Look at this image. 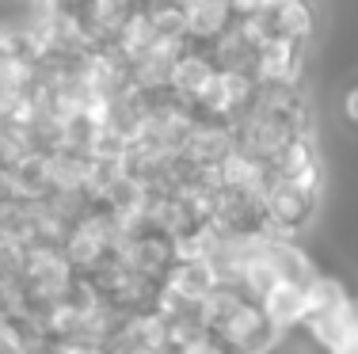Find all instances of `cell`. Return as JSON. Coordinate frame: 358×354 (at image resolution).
<instances>
[{
  "mask_svg": "<svg viewBox=\"0 0 358 354\" xmlns=\"http://www.w3.org/2000/svg\"><path fill=\"white\" fill-rule=\"evenodd\" d=\"M214 77H217V69H214V61H210V54H206V50H199V46H191L176 61L164 96H172L176 103H183V107H191V111H194L199 99L206 96V88H210V80H214Z\"/></svg>",
  "mask_w": 358,
  "mask_h": 354,
  "instance_id": "30bf717a",
  "label": "cell"
},
{
  "mask_svg": "<svg viewBox=\"0 0 358 354\" xmlns=\"http://www.w3.org/2000/svg\"><path fill=\"white\" fill-rule=\"evenodd\" d=\"M259 313L278 335L289 339V335L305 332V320H309V297H305V290H297V286L278 282L275 290L259 301Z\"/></svg>",
  "mask_w": 358,
  "mask_h": 354,
  "instance_id": "7c38bea8",
  "label": "cell"
},
{
  "mask_svg": "<svg viewBox=\"0 0 358 354\" xmlns=\"http://www.w3.org/2000/svg\"><path fill=\"white\" fill-rule=\"evenodd\" d=\"M236 20V8L225 0H191L183 4V38L199 50H210Z\"/></svg>",
  "mask_w": 358,
  "mask_h": 354,
  "instance_id": "8fae6325",
  "label": "cell"
},
{
  "mask_svg": "<svg viewBox=\"0 0 358 354\" xmlns=\"http://www.w3.org/2000/svg\"><path fill=\"white\" fill-rule=\"evenodd\" d=\"M202 309H206V332L214 335L229 354H244L255 339H259L263 327H267L259 305H255L252 297H244L236 286H217Z\"/></svg>",
  "mask_w": 358,
  "mask_h": 354,
  "instance_id": "7a4b0ae2",
  "label": "cell"
},
{
  "mask_svg": "<svg viewBox=\"0 0 358 354\" xmlns=\"http://www.w3.org/2000/svg\"><path fill=\"white\" fill-rule=\"evenodd\" d=\"M255 91H259V84H255L252 77H241V73H217V77L210 80L206 96L199 99L194 115H199L202 122H221V126L233 130V126L252 111Z\"/></svg>",
  "mask_w": 358,
  "mask_h": 354,
  "instance_id": "5b68a950",
  "label": "cell"
},
{
  "mask_svg": "<svg viewBox=\"0 0 358 354\" xmlns=\"http://www.w3.org/2000/svg\"><path fill=\"white\" fill-rule=\"evenodd\" d=\"M320 354H358V324H347Z\"/></svg>",
  "mask_w": 358,
  "mask_h": 354,
  "instance_id": "2e32d148",
  "label": "cell"
},
{
  "mask_svg": "<svg viewBox=\"0 0 358 354\" xmlns=\"http://www.w3.org/2000/svg\"><path fill=\"white\" fill-rule=\"evenodd\" d=\"M324 183H297V179H278L267 172V183L259 191L263 206V233L282 236V240H301L317 225L324 209Z\"/></svg>",
  "mask_w": 358,
  "mask_h": 354,
  "instance_id": "6da1fadb",
  "label": "cell"
},
{
  "mask_svg": "<svg viewBox=\"0 0 358 354\" xmlns=\"http://www.w3.org/2000/svg\"><path fill=\"white\" fill-rule=\"evenodd\" d=\"M115 347H126V351H149V354H168V332H164V320L160 313H134L122 320L118 327V339ZM110 347V351H115Z\"/></svg>",
  "mask_w": 358,
  "mask_h": 354,
  "instance_id": "5bb4252c",
  "label": "cell"
},
{
  "mask_svg": "<svg viewBox=\"0 0 358 354\" xmlns=\"http://www.w3.org/2000/svg\"><path fill=\"white\" fill-rule=\"evenodd\" d=\"M160 290L172 293L179 301H187V305H206L210 293L217 290V282H214V274H210V267L202 263V259H176V267L164 274Z\"/></svg>",
  "mask_w": 358,
  "mask_h": 354,
  "instance_id": "4fadbf2b",
  "label": "cell"
},
{
  "mask_svg": "<svg viewBox=\"0 0 358 354\" xmlns=\"http://www.w3.org/2000/svg\"><path fill=\"white\" fill-rule=\"evenodd\" d=\"M76 282H80V274L73 271L62 248L35 244V248L23 251V293H27L31 313H50L54 305L69 301Z\"/></svg>",
  "mask_w": 358,
  "mask_h": 354,
  "instance_id": "3957f363",
  "label": "cell"
},
{
  "mask_svg": "<svg viewBox=\"0 0 358 354\" xmlns=\"http://www.w3.org/2000/svg\"><path fill=\"white\" fill-rule=\"evenodd\" d=\"M172 354H229L221 343L214 339V335H202V339H194V343H187V347H179Z\"/></svg>",
  "mask_w": 358,
  "mask_h": 354,
  "instance_id": "e0dca14e",
  "label": "cell"
},
{
  "mask_svg": "<svg viewBox=\"0 0 358 354\" xmlns=\"http://www.w3.org/2000/svg\"><path fill=\"white\" fill-rule=\"evenodd\" d=\"M115 263H122L126 271L134 274H145L152 282H164V274L176 267V244L168 236H157V233H130L122 236L115 251Z\"/></svg>",
  "mask_w": 358,
  "mask_h": 354,
  "instance_id": "8992f818",
  "label": "cell"
},
{
  "mask_svg": "<svg viewBox=\"0 0 358 354\" xmlns=\"http://www.w3.org/2000/svg\"><path fill=\"white\" fill-rule=\"evenodd\" d=\"M339 118H343V130L351 133V141H358V73L339 84Z\"/></svg>",
  "mask_w": 358,
  "mask_h": 354,
  "instance_id": "9a60e30c",
  "label": "cell"
},
{
  "mask_svg": "<svg viewBox=\"0 0 358 354\" xmlns=\"http://www.w3.org/2000/svg\"><path fill=\"white\" fill-rule=\"evenodd\" d=\"M259 46H263V42L255 38V31L248 27V23L233 20L225 27V35H221L206 54H210V61H214L217 73H241V77H252L255 61H259Z\"/></svg>",
  "mask_w": 358,
  "mask_h": 354,
  "instance_id": "ba28073f",
  "label": "cell"
},
{
  "mask_svg": "<svg viewBox=\"0 0 358 354\" xmlns=\"http://www.w3.org/2000/svg\"><path fill=\"white\" fill-rule=\"evenodd\" d=\"M0 115H4V103H0Z\"/></svg>",
  "mask_w": 358,
  "mask_h": 354,
  "instance_id": "ac0fdd59",
  "label": "cell"
},
{
  "mask_svg": "<svg viewBox=\"0 0 358 354\" xmlns=\"http://www.w3.org/2000/svg\"><path fill=\"white\" fill-rule=\"evenodd\" d=\"M233 138H236V153H244L248 160H255V164L271 168V160L282 153L289 141L309 138V133H301L297 126L282 122V118H271V115H263L252 107V111L233 126Z\"/></svg>",
  "mask_w": 358,
  "mask_h": 354,
  "instance_id": "277c9868",
  "label": "cell"
},
{
  "mask_svg": "<svg viewBox=\"0 0 358 354\" xmlns=\"http://www.w3.org/2000/svg\"><path fill=\"white\" fill-rule=\"evenodd\" d=\"M233 153H236L233 130L221 126V122H202V118H199V126L191 130V138H187V145H183V153H179V156H183L191 168L217 172V168L225 164Z\"/></svg>",
  "mask_w": 358,
  "mask_h": 354,
  "instance_id": "9c48e42d",
  "label": "cell"
},
{
  "mask_svg": "<svg viewBox=\"0 0 358 354\" xmlns=\"http://www.w3.org/2000/svg\"><path fill=\"white\" fill-rule=\"evenodd\" d=\"M199 126V115L191 107L176 103L172 96H152L149 99V111H145V130L141 138L157 141V145L172 149V153H183L191 130Z\"/></svg>",
  "mask_w": 358,
  "mask_h": 354,
  "instance_id": "52a82bcc",
  "label": "cell"
}]
</instances>
